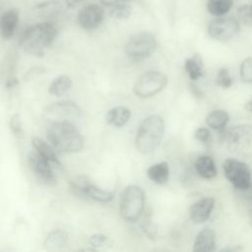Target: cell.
I'll list each match as a JSON object with an SVG mask.
<instances>
[{
	"instance_id": "6da1fadb",
	"label": "cell",
	"mask_w": 252,
	"mask_h": 252,
	"mask_svg": "<svg viewBox=\"0 0 252 252\" xmlns=\"http://www.w3.org/2000/svg\"><path fill=\"white\" fill-rule=\"evenodd\" d=\"M58 29L53 22H41L28 27L19 37L20 47L32 55L41 56L55 39Z\"/></svg>"
},
{
	"instance_id": "7a4b0ae2",
	"label": "cell",
	"mask_w": 252,
	"mask_h": 252,
	"mask_svg": "<svg viewBox=\"0 0 252 252\" xmlns=\"http://www.w3.org/2000/svg\"><path fill=\"white\" fill-rule=\"evenodd\" d=\"M47 137L53 148L62 154H74L84 148V138L69 121L49 123Z\"/></svg>"
},
{
	"instance_id": "3957f363",
	"label": "cell",
	"mask_w": 252,
	"mask_h": 252,
	"mask_svg": "<svg viewBox=\"0 0 252 252\" xmlns=\"http://www.w3.org/2000/svg\"><path fill=\"white\" fill-rule=\"evenodd\" d=\"M164 122L159 115H150L141 123L136 135V147L142 154L154 152L161 142Z\"/></svg>"
},
{
	"instance_id": "277c9868",
	"label": "cell",
	"mask_w": 252,
	"mask_h": 252,
	"mask_svg": "<svg viewBox=\"0 0 252 252\" xmlns=\"http://www.w3.org/2000/svg\"><path fill=\"white\" fill-rule=\"evenodd\" d=\"M145 207V193L137 185L127 186L120 198V215L127 221L137 220Z\"/></svg>"
},
{
	"instance_id": "5b68a950",
	"label": "cell",
	"mask_w": 252,
	"mask_h": 252,
	"mask_svg": "<svg viewBox=\"0 0 252 252\" xmlns=\"http://www.w3.org/2000/svg\"><path fill=\"white\" fill-rule=\"evenodd\" d=\"M157 48V39L149 32H141L132 35L125 44V54L132 61H142L150 57Z\"/></svg>"
},
{
	"instance_id": "8992f818",
	"label": "cell",
	"mask_w": 252,
	"mask_h": 252,
	"mask_svg": "<svg viewBox=\"0 0 252 252\" xmlns=\"http://www.w3.org/2000/svg\"><path fill=\"white\" fill-rule=\"evenodd\" d=\"M167 84V77L158 71H148L135 83L134 92L139 97H150L162 91Z\"/></svg>"
},
{
	"instance_id": "52a82bcc",
	"label": "cell",
	"mask_w": 252,
	"mask_h": 252,
	"mask_svg": "<svg viewBox=\"0 0 252 252\" xmlns=\"http://www.w3.org/2000/svg\"><path fill=\"white\" fill-rule=\"evenodd\" d=\"M81 107L73 101H58L46 106L43 110V118L49 123L52 122H71L81 117Z\"/></svg>"
},
{
	"instance_id": "ba28073f",
	"label": "cell",
	"mask_w": 252,
	"mask_h": 252,
	"mask_svg": "<svg viewBox=\"0 0 252 252\" xmlns=\"http://www.w3.org/2000/svg\"><path fill=\"white\" fill-rule=\"evenodd\" d=\"M223 171L227 180L239 190L248 189L251 185V173L246 163L234 159L227 158L223 162Z\"/></svg>"
},
{
	"instance_id": "9c48e42d",
	"label": "cell",
	"mask_w": 252,
	"mask_h": 252,
	"mask_svg": "<svg viewBox=\"0 0 252 252\" xmlns=\"http://www.w3.org/2000/svg\"><path fill=\"white\" fill-rule=\"evenodd\" d=\"M239 31V21L233 17H220L210 22L208 32L210 36L219 41H228Z\"/></svg>"
},
{
	"instance_id": "30bf717a",
	"label": "cell",
	"mask_w": 252,
	"mask_h": 252,
	"mask_svg": "<svg viewBox=\"0 0 252 252\" xmlns=\"http://www.w3.org/2000/svg\"><path fill=\"white\" fill-rule=\"evenodd\" d=\"M104 20V9L100 4L90 3L85 5L78 13L77 21L85 31L97 29Z\"/></svg>"
},
{
	"instance_id": "8fae6325",
	"label": "cell",
	"mask_w": 252,
	"mask_h": 252,
	"mask_svg": "<svg viewBox=\"0 0 252 252\" xmlns=\"http://www.w3.org/2000/svg\"><path fill=\"white\" fill-rule=\"evenodd\" d=\"M30 167L35 177L43 184L48 186L56 185V177L52 171L51 163L36 152L31 153L28 158Z\"/></svg>"
},
{
	"instance_id": "7c38bea8",
	"label": "cell",
	"mask_w": 252,
	"mask_h": 252,
	"mask_svg": "<svg viewBox=\"0 0 252 252\" xmlns=\"http://www.w3.org/2000/svg\"><path fill=\"white\" fill-rule=\"evenodd\" d=\"M71 188L77 195L86 196L101 203H108L114 197V194L112 192L103 190L95 186L94 184L91 183L90 181L85 180L84 178H80L79 180L73 181Z\"/></svg>"
},
{
	"instance_id": "4fadbf2b",
	"label": "cell",
	"mask_w": 252,
	"mask_h": 252,
	"mask_svg": "<svg viewBox=\"0 0 252 252\" xmlns=\"http://www.w3.org/2000/svg\"><path fill=\"white\" fill-rule=\"evenodd\" d=\"M226 139L227 147L231 151H243L252 142V126L250 124H239L228 131Z\"/></svg>"
},
{
	"instance_id": "5bb4252c",
	"label": "cell",
	"mask_w": 252,
	"mask_h": 252,
	"mask_svg": "<svg viewBox=\"0 0 252 252\" xmlns=\"http://www.w3.org/2000/svg\"><path fill=\"white\" fill-rule=\"evenodd\" d=\"M20 21L19 11L15 8L6 10L0 15V34L3 39L13 37Z\"/></svg>"
},
{
	"instance_id": "9a60e30c",
	"label": "cell",
	"mask_w": 252,
	"mask_h": 252,
	"mask_svg": "<svg viewBox=\"0 0 252 252\" xmlns=\"http://www.w3.org/2000/svg\"><path fill=\"white\" fill-rule=\"evenodd\" d=\"M64 8L65 4L61 0H46L37 3L33 7V12L40 18L45 19V22H51L63 13Z\"/></svg>"
},
{
	"instance_id": "2e32d148",
	"label": "cell",
	"mask_w": 252,
	"mask_h": 252,
	"mask_svg": "<svg viewBox=\"0 0 252 252\" xmlns=\"http://www.w3.org/2000/svg\"><path fill=\"white\" fill-rule=\"evenodd\" d=\"M215 200L211 197L203 198L198 202L194 203L189 210L190 219L194 223H203L206 221L214 209Z\"/></svg>"
},
{
	"instance_id": "e0dca14e",
	"label": "cell",
	"mask_w": 252,
	"mask_h": 252,
	"mask_svg": "<svg viewBox=\"0 0 252 252\" xmlns=\"http://www.w3.org/2000/svg\"><path fill=\"white\" fill-rule=\"evenodd\" d=\"M32 144L33 149L37 154H39L42 158H44L46 160H48L52 166H55L57 168H61L62 164L54 151V148L51 147L49 144L44 142L43 140L39 138H32Z\"/></svg>"
},
{
	"instance_id": "ac0fdd59",
	"label": "cell",
	"mask_w": 252,
	"mask_h": 252,
	"mask_svg": "<svg viewBox=\"0 0 252 252\" xmlns=\"http://www.w3.org/2000/svg\"><path fill=\"white\" fill-rule=\"evenodd\" d=\"M131 117V111L125 106H116L109 109L105 115L106 122L114 127H123Z\"/></svg>"
},
{
	"instance_id": "d6986e66",
	"label": "cell",
	"mask_w": 252,
	"mask_h": 252,
	"mask_svg": "<svg viewBox=\"0 0 252 252\" xmlns=\"http://www.w3.org/2000/svg\"><path fill=\"white\" fill-rule=\"evenodd\" d=\"M216 246V234L215 231L210 228H205L201 230L195 241H194V251H213Z\"/></svg>"
},
{
	"instance_id": "ffe728a7",
	"label": "cell",
	"mask_w": 252,
	"mask_h": 252,
	"mask_svg": "<svg viewBox=\"0 0 252 252\" xmlns=\"http://www.w3.org/2000/svg\"><path fill=\"white\" fill-rule=\"evenodd\" d=\"M195 169L197 173L206 179H212L217 176L218 170L214 159L209 156H201L195 162Z\"/></svg>"
},
{
	"instance_id": "44dd1931",
	"label": "cell",
	"mask_w": 252,
	"mask_h": 252,
	"mask_svg": "<svg viewBox=\"0 0 252 252\" xmlns=\"http://www.w3.org/2000/svg\"><path fill=\"white\" fill-rule=\"evenodd\" d=\"M148 177L157 184H164L169 178V166L165 161L153 164L147 170Z\"/></svg>"
},
{
	"instance_id": "7402d4cb",
	"label": "cell",
	"mask_w": 252,
	"mask_h": 252,
	"mask_svg": "<svg viewBox=\"0 0 252 252\" xmlns=\"http://www.w3.org/2000/svg\"><path fill=\"white\" fill-rule=\"evenodd\" d=\"M67 242V234L61 229H54L50 231L45 240L44 246L48 250H59L65 246Z\"/></svg>"
},
{
	"instance_id": "603a6c76",
	"label": "cell",
	"mask_w": 252,
	"mask_h": 252,
	"mask_svg": "<svg viewBox=\"0 0 252 252\" xmlns=\"http://www.w3.org/2000/svg\"><path fill=\"white\" fill-rule=\"evenodd\" d=\"M72 86V80L69 76L60 75L56 77L48 87V92L56 96L62 95L67 93Z\"/></svg>"
},
{
	"instance_id": "cb8c5ba5",
	"label": "cell",
	"mask_w": 252,
	"mask_h": 252,
	"mask_svg": "<svg viewBox=\"0 0 252 252\" xmlns=\"http://www.w3.org/2000/svg\"><path fill=\"white\" fill-rule=\"evenodd\" d=\"M185 71L191 80H197L203 75V61L199 54H194L186 59L184 64Z\"/></svg>"
},
{
	"instance_id": "d4e9b609",
	"label": "cell",
	"mask_w": 252,
	"mask_h": 252,
	"mask_svg": "<svg viewBox=\"0 0 252 252\" xmlns=\"http://www.w3.org/2000/svg\"><path fill=\"white\" fill-rule=\"evenodd\" d=\"M232 4V0H208L206 7L211 15L221 17L231 9Z\"/></svg>"
},
{
	"instance_id": "484cf974",
	"label": "cell",
	"mask_w": 252,
	"mask_h": 252,
	"mask_svg": "<svg viewBox=\"0 0 252 252\" xmlns=\"http://www.w3.org/2000/svg\"><path fill=\"white\" fill-rule=\"evenodd\" d=\"M228 114L226 111L224 110H215L212 111L206 118V122L208 124V126H210L212 129L215 130H220L222 129L226 123L228 122Z\"/></svg>"
},
{
	"instance_id": "4316f807",
	"label": "cell",
	"mask_w": 252,
	"mask_h": 252,
	"mask_svg": "<svg viewBox=\"0 0 252 252\" xmlns=\"http://www.w3.org/2000/svg\"><path fill=\"white\" fill-rule=\"evenodd\" d=\"M109 8V15L118 20H124L130 17L132 13V7L129 4V2H123L119 3L113 6L108 7Z\"/></svg>"
},
{
	"instance_id": "83f0119b",
	"label": "cell",
	"mask_w": 252,
	"mask_h": 252,
	"mask_svg": "<svg viewBox=\"0 0 252 252\" xmlns=\"http://www.w3.org/2000/svg\"><path fill=\"white\" fill-rule=\"evenodd\" d=\"M238 21L247 27H252V6L243 5L238 8L237 11Z\"/></svg>"
},
{
	"instance_id": "f1b7e54d",
	"label": "cell",
	"mask_w": 252,
	"mask_h": 252,
	"mask_svg": "<svg viewBox=\"0 0 252 252\" xmlns=\"http://www.w3.org/2000/svg\"><path fill=\"white\" fill-rule=\"evenodd\" d=\"M240 77L245 83H252V57L246 58L240 65Z\"/></svg>"
},
{
	"instance_id": "f546056e",
	"label": "cell",
	"mask_w": 252,
	"mask_h": 252,
	"mask_svg": "<svg viewBox=\"0 0 252 252\" xmlns=\"http://www.w3.org/2000/svg\"><path fill=\"white\" fill-rule=\"evenodd\" d=\"M217 84L224 89L229 88L232 85V79L228 73V70L226 68H220L218 71V75H217Z\"/></svg>"
},
{
	"instance_id": "4dcf8cb0",
	"label": "cell",
	"mask_w": 252,
	"mask_h": 252,
	"mask_svg": "<svg viewBox=\"0 0 252 252\" xmlns=\"http://www.w3.org/2000/svg\"><path fill=\"white\" fill-rule=\"evenodd\" d=\"M10 128L12 132L16 136H22L23 134V129H22V122H21V117L18 114H14L11 119H10Z\"/></svg>"
},
{
	"instance_id": "1f68e13d",
	"label": "cell",
	"mask_w": 252,
	"mask_h": 252,
	"mask_svg": "<svg viewBox=\"0 0 252 252\" xmlns=\"http://www.w3.org/2000/svg\"><path fill=\"white\" fill-rule=\"evenodd\" d=\"M195 138L204 144H210L212 141V135L208 128L201 127L196 130Z\"/></svg>"
},
{
	"instance_id": "d6a6232c",
	"label": "cell",
	"mask_w": 252,
	"mask_h": 252,
	"mask_svg": "<svg viewBox=\"0 0 252 252\" xmlns=\"http://www.w3.org/2000/svg\"><path fill=\"white\" fill-rule=\"evenodd\" d=\"M142 229L151 238H154L157 234V228L149 220H146L142 224Z\"/></svg>"
},
{
	"instance_id": "836d02e7",
	"label": "cell",
	"mask_w": 252,
	"mask_h": 252,
	"mask_svg": "<svg viewBox=\"0 0 252 252\" xmlns=\"http://www.w3.org/2000/svg\"><path fill=\"white\" fill-rule=\"evenodd\" d=\"M107 237L104 234H94L89 238V242L91 245L97 247L102 245L106 241Z\"/></svg>"
},
{
	"instance_id": "e575fe53",
	"label": "cell",
	"mask_w": 252,
	"mask_h": 252,
	"mask_svg": "<svg viewBox=\"0 0 252 252\" xmlns=\"http://www.w3.org/2000/svg\"><path fill=\"white\" fill-rule=\"evenodd\" d=\"M133 1H136V0H99L100 4H102L103 6H106V7H110V6H113V5H116L119 3H123V2H133Z\"/></svg>"
},
{
	"instance_id": "d590c367",
	"label": "cell",
	"mask_w": 252,
	"mask_h": 252,
	"mask_svg": "<svg viewBox=\"0 0 252 252\" xmlns=\"http://www.w3.org/2000/svg\"><path fill=\"white\" fill-rule=\"evenodd\" d=\"M67 7H75L78 4L82 3L84 0H61Z\"/></svg>"
},
{
	"instance_id": "8d00e7d4",
	"label": "cell",
	"mask_w": 252,
	"mask_h": 252,
	"mask_svg": "<svg viewBox=\"0 0 252 252\" xmlns=\"http://www.w3.org/2000/svg\"><path fill=\"white\" fill-rule=\"evenodd\" d=\"M245 108H246L248 111H251V112H252V100H250V101H248V102L246 103Z\"/></svg>"
},
{
	"instance_id": "74e56055",
	"label": "cell",
	"mask_w": 252,
	"mask_h": 252,
	"mask_svg": "<svg viewBox=\"0 0 252 252\" xmlns=\"http://www.w3.org/2000/svg\"><path fill=\"white\" fill-rule=\"evenodd\" d=\"M249 222L252 225V210H250V212H249Z\"/></svg>"
},
{
	"instance_id": "f35d334b",
	"label": "cell",
	"mask_w": 252,
	"mask_h": 252,
	"mask_svg": "<svg viewBox=\"0 0 252 252\" xmlns=\"http://www.w3.org/2000/svg\"><path fill=\"white\" fill-rule=\"evenodd\" d=\"M251 6H252V5H251Z\"/></svg>"
}]
</instances>
